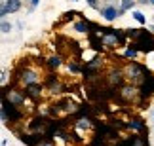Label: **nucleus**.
Masks as SVG:
<instances>
[{
	"label": "nucleus",
	"mask_w": 154,
	"mask_h": 146,
	"mask_svg": "<svg viewBox=\"0 0 154 146\" xmlns=\"http://www.w3.org/2000/svg\"><path fill=\"white\" fill-rule=\"evenodd\" d=\"M90 27H91V23H88V21H82V23H76V25H74V28L78 32H86Z\"/></svg>",
	"instance_id": "nucleus-12"
},
{
	"label": "nucleus",
	"mask_w": 154,
	"mask_h": 146,
	"mask_svg": "<svg viewBox=\"0 0 154 146\" xmlns=\"http://www.w3.org/2000/svg\"><path fill=\"white\" fill-rule=\"evenodd\" d=\"M10 31H11V25H8V23L4 21L2 23V32H10Z\"/></svg>",
	"instance_id": "nucleus-20"
},
{
	"label": "nucleus",
	"mask_w": 154,
	"mask_h": 146,
	"mask_svg": "<svg viewBox=\"0 0 154 146\" xmlns=\"http://www.w3.org/2000/svg\"><path fill=\"white\" fill-rule=\"evenodd\" d=\"M21 82L25 85H31V84H36V74H34L32 70H25L21 74Z\"/></svg>",
	"instance_id": "nucleus-6"
},
{
	"label": "nucleus",
	"mask_w": 154,
	"mask_h": 146,
	"mask_svg": "<svg viewBox=\"0 0 154 146\" xmlns=\"http://www.w3.org/2000/svg\"><path fill=\"white\" fill-rule=\"evenodd\" d=\"M40 91H42V85H40V84H31V85H27V95L29 97H34V99H36L38 95H40Z\"/></svg>",
	"instance_id": "nucleus-8"
},
{
	"label": "nucleus",
	"mask_w": 154,
	"mask_h": 146,
	"mask_svg": "<svg viewBox=\"0 0 154 146\" xmlns=\"http://www.w3.org/2000/svg\"><path fill=\"white\" fill-rule=\"evenodd\" d=\"M137 51H139V49L135 48V46H131V48H128V49H126V57H128V59H133V57L137 55Z\"/></svg>",
	"instance_id": "nucleus-16"
},
{
	"label": "nucleus",
	"mask_w": 154,
	"mask_h": 146,
	"mask_svg": "<svg viewBox=\"0 0 154 146\" xmlns=\"http://www.w3.org/2000/svg\"><path fill=\"white\" fill-rule=\"evenodd\" d=\"M129 76L131 78H141V76H146V70L141 65H131L129 67Z\"/></svg>",
	"instance_id": "nucleus-7"
},
{
	"label": "nucleus",
	"mask_w": 154,
	"mask_h": 146,
	"mask_svg": "<svg viewBox=\"0 0 154 146\" xmlns=\"http://www.w3.org/2000/svg\"><path fill=\"white\" fill-rule=\"evenodd\" d=\"M133 95H135L133 87H124V89H122V97L124 99H133Z\"/></svg>",
	"instance_id": "nucleus-13"
},
{
	"label": "nucleus",
	"mask_w": 154,
	"mask_h": 146,
	"mask_svg": "<svg viewBox=\"0 0 154 146\" xmlns=\"http://www.w3.org/2000/svg\"><path fill=\"white\" fill-rule=\"evenodd\" d=\"M129 8H133V0H122V8H120L122 13H124L126 10H129Z\"/></svg>",
	"instance_id": "nucleus-17"
},
{
	"label": "nucleus",
	"mask_w": 154,
	"mask_h": 146,
	"mask_svg": "<svg viewBox=\"0 0 154 146\" xmlns=\"http://www.w3.org/2000/svg\"><path fill=\"white\" fill-rule=\"evenodd\" d=\"M6 10H8V13H14V11H17L21 8V2L19 0H6Z\"/></svg>",
	"instance_id": "nucleus-9"
},
{
	"label": "nucleus",
	"mask_w": 154,
	"mask_h": 146,
	"mask_svg": "<svg viewBox=\"0 0 154 146\" xmlns=\"http://www.w3.org/2000/svg\"><path fill=\"white\" fill-rule=\"evenodd\" d=\"M42 125H46V121H44L42 118H36V120H32V124L29 125V127H31V129H34V131H36V129H40V127H42Z\"/></svg>",
	"instance_id": "nucleus-14"
},
{
	"label": "nucleus",
	"mask_w": 154,
	"mask_h": 146,
	"mask_svg": "<svg viewBox=\"0 0 154 146\" xmlns=\"http://www.w3.org/2000/svg\"><path fill=\"white\" fill-rule=\"evenodd\" d=\"M128 127H131V129H137V131H145V129H146V125L143 124V120H133V121H129Z\"/></svg>",
	"instance_id": "nucleus-10"
},
{
	"label": "nucleus",
	"mask_w": 154,
	"mask_h": 146,
	"mask_svg": "<svg viewBox=\"0 0 154 146\" xmlns=\"http://www.w3.org/2000/svg\"><path fill=\"white\" fill-rule=\"evenodd\" d=\"M150 2H152V4H154V0H150Z\"/></svg>",
	"instance_id": "nucleus-24"
},
{
	"label": "nucleus",
	"mask_w": 154,
	"mask_h": 146,
	"mask_svg": "<svg viewBox=\"0 0 154 146\" xmlns=\"http://www.w3.org/2000/svg\"><path fill=\"white\" fill-rule=\"evenodd\" d=\"M78 127H80V129H88V127H90V121H88V120H80Z\"/></svg>",
	"instance_id": "nucleus-19"
},
{
	"label": "nucleus",
	"mask_w": 154,
	"mask_h": 146,
	"mask_svg": "<svg viewBox=\"0 0 154 146\" xmlns=\"http://www.w3.org/2000/svg\"><path fill=\"white\" fill-rule=\"evenodd\" d=\"M69 70H70V72H78L80 67H78V65H69Z\"/></svg>",
	"instance_id": "nucleus-21"
},
{
	"label": "nucleus",
	"mask_w": 154,
	"mask_h": 146,
	"mask_svg": "<svg viewBox=\"0 0 154 146\" xmlns=\"http://www.w3.org/2000/svg\"><path fill=\"white\" fill-rule=\"evenodd\" d=\"M133 17H135V19H137L139 23H145V15L141 13V11H135V13H133Z\"/></svg>",
	"instance_id": "nucleus-18"
},
{
	"label": "nucleus",
	"mask_w": 154,
	"mask_h": 146,
	"mask_svg": "<svg viewBox=\"0 0 154 146\" xmlns=\"http://www.w3.org/2000/svg\"><path fill=\"white\" fill-rule=\"evenodd\" d=\"M152 91H154V76H145V82H143V85H141V97L143 99H149L152 95Z\"/></svg>",
	"instance_id": "nucleus-2"
},
{
	"label": "nucleus",
	"mask_w": 154,
	"mask_h": 146,
	"mask_svg": "<svg viewBox=\"0 0 154 146\" xmlns=\"http://www.w3.org/2000/svg\"><path fill=\"white\" fill-rule=\"evenodd\" d=\"M59 65H61V57L59 55H53L48 59V67L51 68V70H55V68H59Z\"/></svg>",
	"instance_id": "nucleus-11"
},
{
	"label": "nucleus",
	"mask_w": 154,
	"mask_h": 146,
	"mask_svg": "<svg viewBox=\"0 0 154 146\" xmlns=\"http://www.w3.org/2000/svg\"><path fill=\"white\" fill-rule=\"evenodd\" d=\"M88 4H90L91 8H95V6H97V0H88Z\"/></svg>",
	"instance_id": "nucleus-22"
},
{
	"label": "nucleus",
	"mask_w": 154,
	"mask_h": 146,
	"mask_svg": "<svg viewBox=\"0 0 154 146\" xmlns=\"http://www.w3.org/2000/svg\"><path fill=\"white\" fill-rule=\"evenodd\" d=\"M135 48L139 51H152L154 49V38L149 31H141L137 32V36H135Z\"/></svg>",
	"instance_id": "nucleus-1"
},
{
	"label": "nucleus",
	"mask_w": 154,
	"mask_h": 146,
	"mask_svg": "<svg viewBox=\"0 0 154 146\" xmlns=\"http://www.w3.org/2000/svg\"><path fill=\"white\" fill-rule=\"evenodd\" d=\"M93 146H106L105 137L103 135H95V139H93Z\"/></svg>",
	"instance_id": "nucleus-15"
},
{
	"label": "nucleus",
	"mask_w": 154,
	"mask_h": 146,
	"mask_svg": "<svg viewBox=\"0 0 154 146\" xmlns=\"http://www.w3.org/2000/svg\"><path fill=\"white\" fill-rule=\"evenodd\" d=\"M44 139L46 137H42L40 133H34V135H23L21 141L25 142V144H29V146H36V144H42Z\"/></svg>",
	"instance_id": "nucleus-3"
},
{
	"label": "nucleus",
	"mask_w": 154,
	"mask_h": 146,
	"mask_svg": "<svg viewBox=\"0 0 154 146\" xmlns=\"http://www.w3.org/2000/svg\"><path fill=\"white\" fill-rule=\"evenodd\" d=\"M101 13H103V17H105L106 21H114L118 15H122V11H120V10H116V8H110V6H109V8H105Z\"/></svg>",
	"instance_id": "nucleus-5"
},
{
	"label": "nucleus",
	"mask_w": 154,
	"mask_h": 146,
	"mask_svg": "<svg viewBox=\"0 0 154 146\" xmlns=\"http://www.w3.org/2000/svg\"><path fill=\"white\" fill-rule=\"evenodd\" d=\"M122 82H124V76L120 72H112V74H109V78H106V85L114 89V87L122 85Z\"/></svg>",
	"instance_id": "nucleus-4"
},
{
	"label": "nucleus",
	"mask_w": 154,
	"mask_h": 146,
	"mask_svg": "<svg viewBox=\"0 0 154 146\" xmlns=\"http://www.w3.org/2000/svg\"><path fill=\"white\" fill-rule=\"evenodd\" d=\"M36 2H38V0H32V6H36Z\"/></svg>",
	"instance_id": "nucleus-23"
}]
</instances>
